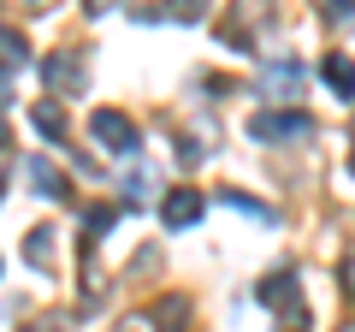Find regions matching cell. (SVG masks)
Returning <instances> with one entry per match:
<instances>
[{"label": "cell", "mask_w": 355, "mask_h": 332, "mask_svg": "<svg viewBox=\"0 0 355 332\" xmlns=\"http://www.w3.org/2000/svg\"><path fill=\"white\" fill-rule=\"evenodd\" d=\"M308 131H314V119H308V113H254V119H249V137H261V142L308 137Z\"/></svg>", "instance_id": "obj_1"}, {"label": "cell", "mask_w": 355, "mask_h": 332, "mask_svg": "<svg viewBox=\"0 0 355 332\" xmlns=\"http://www.w3.org/2000/svg\"><path fill=\"white\" fill-rule=\"evenodd\" d=\"M89 131H95L113 154H130V149H137V125H130L125 113H113V107H101V113L89 119Z\"/></svg>", "instance_id": "obj_2"}, {"label": "cell", "mask_w": 355, "mask_h": 332, "mask_svg": "<svg viewBox=\"0 0 355 332\" xmlns=\"http://www.w3.org/2000/svg\"><path fill=\"white\" fill-rule=\"evenodd\" d=\"M42 72H48V83L60 95H77V83H83V60H77V53H53Z\"/></svg>", "instance_id": "obj_3"}, {"label": "cell", "mask_w": 355, "mask_h": 332, "mask_svg": "<svg viewBox=\"0 0 355 332\" xmlns=\"http://www.w3.org/2000/svg\"><path fill=\"white\" fill-rule=\"evenodd\" d=\"M190 219H202V196H196V190H172V196H166V226L184 231Z\"/></svg>", "instance_id": "obj_4"}, {"label": "cell", "mask_w": 355, "mask_h": 332, "mask_svg": "<svg viewBox=\"0 0 355 332\" xmlns=\"http://www.w3.org/2000/svg\"><path fill=\"white\" fill-rule=\"evenodd\" d=\"M326 83H338V95H343V101H355V60L331 53V60H326Z\"/></svg>", "instance_id": "obj_5"}, {"label": "cell", "mask_w": 355, "mask_h": 332, "mask_svg": "<svg viewBox=\"0 0 355 332\" xmlns=\"http://www.w3.org/2000/svg\"><path fill=\"white\" fill-rule=\"evenodd\" d=\"M30 179H36V190H42V196H65V179L53 172L48 160H30Z\"/></svg>", "instance_id": "obj_6"}, {"label": "cell", "mask_w": 355, "mask_h": 332, "mask_svg": "<svg viewBox=\"0 0 355 332\" xmlns=\"http://www.w3.org/2000/svg\"><path fill=\"white\" fill-rule=\"evenodd\" d=\"M296 83H302V72H296V65H266V90L296 95Z\"/></svg>", "instance_id": "obj_7"}, {"label": "cell", "mask_w": 355, "mask_h": 332, "mask_svg": "<svg viewBox=\"0 0 355 332\" xmlns=\"http://www.w3.org/2000/svg\"><path fill=\"white\" fill-rule=\"evenodd\" d=\"M60 125H65V119H60V107H48V101H42V107H36V131H48V137H60Z\"/></svg>", "instance_id": "obj_8"}, {"label": "cell", "mask_w": 355, "mask_h": 332, "mask_svg": "<svg viewBox=\"0 0 355 332\" xmlns=\"http://www.w3.org/2000/svg\"><path fill=\"white\" fill-rule=\"evenodd\" d=\"M0 53H6V60H12V65H18V60H24V42H18V36H12V30H6V36H0Z\"/></svg>", "instance_id": "obj_9"}, {"label": "cell", "mask_w": 355, "mask_h": 332, "mask_svg": "<svg viewBox=\"0 0 355 332\" xmlns=\"http://www.w3.org/2000/svg\"><path fill=\"white\" fill-rule=\"evenodd\" d=\"M83 6L89 13H107V6H119V0H83Z\"/></svg>", "instance_id": "obj_10"}, {"label": "cell", "mask_w": 355, "mask_h": 332, "mask_svg": "<svg viewBox=\"0 0 355 332\" xmlns=\"http://www.w3.org/2000/svg\"><path fill=\"white\" fill-rule=\"evenodd\" d=\"M343 279H349V291H355V261H349V267H343Z\"/></svg>", "instance_id": "obj_11"}]
</instances>
